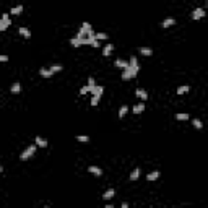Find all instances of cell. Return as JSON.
<instances>
[{"instance_id": "cell-1", "label": "cell", "mask_w": 208, "mask_h": 208, "mask_svg": "<svg viewBox=\"0 0 208 208\" xmlns=\"http://www.w3.org/2000/svg\"><path fill=\"white\" fill-rule=\"evenodd\" d=\"M34 153H36V145H29V146H26V150L20 155V159H21V161H26V159H29Z\"/></svg>"}, {"instance_id": "cell-2", "label": "cell", "mask_w": 208, "mask_h": 208, "mask_svg": "<svg viewBox=\"0 0 208 208\" xmlns=\"http://www.w3.org/2000/svg\"><path fill=\"white\" fill-rule=\"evenodd\" d=\"M137 75H138V70H133L132 67H127L125 70L122 72V80H124V81H129V80L135 78Z\"/></svg>"}, {"instance_id": "cell-3", "label": "cell", "mask_w": 208, "mask_h": 208, "mask_svg": "<svg viewBox=\"0 0 208 208\" xmlns=\"http://www.w3.org/2000/svg\"><path fill=\"white\" fill-rule=\"evenodd\" d=\"M91 29H93V26L89 25L88 21H85L81 26H80V29H78V33H77V34H78L80 37H85V36H86V33H88V31H91Z\"/></svg>"}, {"instance_id": "cell-4", "label": "cell", "mask_w": 208, "mask_h": 208, "mask_svg": "<svg viewBox=\"0 0 208 208\" xmlns=\"http://www.w3.org/2000/svg\"><path fill=\"white\" fill-rule=\"evenodd\" d=\"M205 15H207V13H205V8H195V10L192 12V15H190V16H192V20H202Z\"/></svg>"}, {"instance_id": "cell-5", "label": "cell", "mask_w": 208, "mask_h": 208, "mask_svg": "<svg viewBox=\"0 0 208 208\" xmlns=\"http://www.w3.org/2000/svg\"><path fill=\"white\" fill-rule=\"evenodd\" d=\"M91 96H96V98H101V96L104 94V86H99V85H96L94 88L91 89Z\"/></svg>"}, {"instance_id": "cell-6", "label": "cell", "mask_w": 208, "mask_h": 208, "mask_svg": "<svg viewBox=\"0 0 208 208\" xmlns=\"http://www.w3.org/2000/svg\"><path fill=\"white\" fill-rule=\"evenodd\" d=\"M34 145H36V146H39V148H47V140L46 138H42V137H39V135H37L36 138H34Z\"/></svg>"}, {"instance_id": "cell-7", "label": "cell", "mask_w": 208, "mask_h": 208, "mask_svg": "<svg viewBox=\"0 0 208 208\" xmlns=\"http://www.w3.org/2000/svg\"><path fill=\"white\" fill-rule=\"evenodd\" d=\"M159 176H161V172H159V171H151V172H148L146 181L148 182H155V181H158V179H159Z\"/></svg>"}, {"instance_id": "cell-8", "label": "cell", "mask_w": 208, "mask_h": 208, "mask_svg": "<svg viewBox=\"0 0 208 208\" xmlns=\"http://www.w3.org/2000/svg\"><path fill=\"white\" fill-rule=\"evenodd\" d=\"M70 44H72L73 47H80V46H83V37H80L78 34H75V36L70 39Z\"/></svg>"}, {"instance_id": "cell-9", "label": "cell", "mask_w": 208, "mask_h": 208, "mask_svg": "<svg viewBox=\"0 0 208 208\" xmlns=\"http://www.w3.org/2000/svg\"><path fill=\"white\" fill-rule=\"evenodd\" d=\"M10 91H12V94H20V93H21V83L15 81L12 86H10Z\"/></svg>"}, {"instance_id": "cell-10", "label": "cell", "mask_w": 208, "mask_h": 208, "mask_svg": "<svg viewBox=\"0 0 208 208\" xmlns=\"http://www.w3.org/2000/svg\"><path fill=\"white\" fill-rule=\"evenodd\" d=\"M88 171L91 172L93 176H96V177H101V176H103V169H101V168H98V166H89Z\"/></svg>"}, {"instance_id": "cell-11", "label": "cell", "mask_w": 208, "mask_h": 208, "mask_svg": "<svg viewBox=\"0 0 208 208\" xmlns=\"http://www.w3.org/2000/svg\"><path fill=\"white\" fill-rule=\"evenodd\" d=\"M135 94H137V96H138V98H140V99H141V103H145V101H146V99H148V93H146V91H145V89H143V88H138V89H137V91H135Z\"/></svg>"}, {"instance_id": "cell-12", "label": "cell", "mask_w": 208, "mask_h": 208, "mask_svg": "<svg viewBox=\"0 0 208 208\" xmlns=\"http://www.w3.org/2000/svg\"><path fill=\"white\" fill-rule=\"evenodd\" d=\"M145 111V103H138L133 106V109H132V112L135 114V116H138V114H141Z\"/></svg>"}, {"instance_id": "cell-13", "label": "cell", "mask_w": 208, "mask_h": 208, "mask_svg": "<svg viewBox=\"0 0 208 208\" xmlns=\"http://www.w3.org/2000/svg\"><path fill=\"white\" fill-rule=\"evenodd\" d=\"M174 25H176V20H174V18H171V16L164 18V20H163V23H161V26H163V28H171V26H174Z\"/></svg>"}, {"instance_id": "cell-14", "label": "cell", "mask_w": 208, "mask_h": 208, "mask_svg": "<svg viewBox=\"0 0 208 208\" xmlns=\"http://www.w3.org/2000/svg\"><path fill=\"white\" fill-rule=\"evenodd\" d=\"M18 33L21 34L23 37H26V39H29V37H31V31H29V28H26V26H20L18 28Z\"/></svg>"}, {"instance_id": "cell-15", "label": "cell", "mask_w": 208, "mask_h": 208, "mask_svg": "<svg viewBox=\"0 0 208 208\" xmlns=\"http://www.w3.org/2000/svg\"><path fill=\"white\" fill-rule=\"evenodd\" d=\"M114 65H116L117 68H122V70H125V68L129 67V62L124 60V59H117V60L114 62Z\"/></svg>"}, {"instance_id": "cell-16", "label": "cell", "mask_w": 208, "mask_h": 208, "mask_svg": "<svg viewBox=\"0 0 208 208\" xmlns=\"http://www.w3.org/2000/svg\"><path fill=\"white\" fill-rule=\"evenodd\" d=\"M112 51H114V44H106V46H104V49H103V55L104 57H109L111 54H112Z\"/></svg>"}, {"instance_id": "cell-17", "label": "cell", "mask_w": 208, "mask_h": 208, "mask_svg": "<svg viewBox=\"0 0 208 208\" xmlns=\"http://www.w3.org/2000/svg\"><path fill=\"white\" fill-rule=\"evenodd\" d=\"M114 195H116V190H114V189H107L106 192L103 193V198H104V200H106V202H107V200H111V198H112Z\"/></svg>"}, {"instance_id": "cell-18", "label": "cell", "mask_w": 208, "mask_h": 208, "mask_svg": "<svg viewBox=\"0 0 208 208\" xmlns=\"http://www.w3.org/2000/svg\"><path fill=\"white\" fill-rule=\"evenodd\" d=\"M138 177H140V168H135L133 171L130 172V181L135 182V181H138Z\"/></svg>"}, {"instance_id": "cell-19", "label": "cell", "mask_w": 208, "mask_h": 208, "mask_svg": "<svg viewBox=\"0 0 208 208\" xmlns=\"http://www.w3.org/2000/svg\"><path fill=\"white\" fill-rule=\"evenodd\" d=\"M192 125H193V129H197V130H202L203 129V122L200 119H197V117H193V119H192Z\"/></svg>"}, {"instance_id": "cell-20", "label": "cell", "mask_w": 208, "mask_h": 208, "mask_svg": "<svg viewBox=\"0 0 208 208\" xmlns=\"http://www.w3.org/2000/svg\"><path fill=\"white\" fill-rule=\"evenodd\" d=\"M127 114H129V106H125V104H124V106H120V109H119V119H124Z\"/></svg>"}, {"instance_id": "cell-21", "label": "cell", "mask_w": 208, "mask_h": 208, "mask_svg": "<svg viewBox=\"0 0 208 208\" xmlns=\"http://www.w3.org/2000/svg\"><path fill=\"white\" fill-rule=\"evenodd\" d=\"M140 54L145 55V57H151V55H153V51H151L150 47H140Z\"/></svg>"}, {"instance_id": "cell-22", "label": "cell", "mask_w": 208, "mask_h": 208, "mask_svg": "<svg viewBox=\"0 0 208 208\" xmlns=\"http://www.w3.org/2000/svg\"><path fill=\"white\" fill-rule=\"evenodd\" d=\"M21 12H23V5H16V7H12L10 15H20Z\"/></svg>"}, {"instance_id": "cell-23", "label": "cell", "mask_w": 208, "mask_h": 208, "mask_svg": "<svg viewBox=\"0 0 208 208\" xmlns=\"http://www.w3.org/2000/svg\"><path fill=\"white\" fill-rule=\"evenodd\" d=\"M39 75H41V77H44V78H51V77H52V73L49 72V68H47V67L41 68V70H39Z\"/></svg>"}, {"instance_id": "cell-24", "label": "cell", "mask_w": 208, "mask_h": 208, "mask_svg": "<svg viewBox=\"0 0 208 208\" xmlns=\"http://www.w3.org/2000/svg\"><path fill=\"white\" fill-rule=\"evenodd\" d=\"M60 70H62V65H60V64H55V65H51V67H49V72H51L52 75H54V73H59Z\"/></svg>"}, {"instance_id": "cell-25", "label": "cell", "mask_w": 208, "mask_h": 208, "mask_svg": "<svg viewBox=\"0 0 208 208\" xmlns=\"http://www.w3.org/2000/svg\"><path fill=\"white\" fill-rule=\"evenodd\" d=\"M189 91H190V86L189 85H184V86H179L176 93H177V94H185V93H189Z\"/></svg>"}, {"instance_id": "cell-26", "label": "cell", "mask_w": 208, "mask_h": 208, "mask_svg": "<svg viewBox=\"0 0 208 208\" xmlns=\"http://www.w3.org/2000/svg\"><path fill=\"white\" fill-rule=\"evenodd\" d=\"M75 138H77V141H80V143H88V141H89L88 135H77Z\"/></svg>"}, {"instance_id": "cell-27", "label": "cell", "mask_w": 208, "mask_h": 208, "mask_svg": "<svg viewBox=\"0 0 208 208\" xmlns=\"http://www.w3.org/2000/svg\"><path fill=\"white\" fill-rule=\"evenodd\" d=\"M129 67H132V68L140 67V65H138V60H137V57H135V55H132V57H130V60H129Z\"/></svg>"}, {"instance_id": "cell-28", "label": "cell", "mask_w": 208, "mask_h": 208, "mask_svg": "<svg viewBox=\"0 0 208 208\" xmlns=\"http://www.w3.org/2000/svg\"><path fill=\"white\" fill-rule=\"evenodd\" d=\"M176 119H177V120H189L190 116H189V114H185V112H179V114H176Z\"/></svg>"}, {"instance_id": "cell-29", "label": "cell", "mask_w": 208, "mask_h": 208, "mask_svg": "<svg viewBox=\"0 0 208 208\" xmlns=\"http://www.w3.org/2000/svg\"><path fill=\"white\" fill-rule=\"evenodd\" d=\"M91 89H93V88H89V86L86 85V86H81V88H80V91H78V93H80V96H85V94H88V93L91 91Z\"/></svg>"}, {"instance_id": "cell-30", "label": "cell", "mask_w": 208, "mask_h": 208, "mask_svg": "<svg viewBox=\"0 0 208 208\" xmlns=\"http://www.w3.org/2000/svg\"><path fill=\"white\" fill-rule=\"evenodd\" d=\"M0 20H2V21H5L7 25H12V20H10V13H2Z\"/></svg>"}, {"instance_id": "cell-31", "label": "cell", "mask_w": 208, "mask_h": 208, "mask_svg": "<svg viewBox=\"0 0 208 208\" xmlns=\"http://www.w3.org/2000/svg\"><path fill=\"white\" fill-rule=\"evenodd\" d=\"M94 37H96V41H99V42H101V41H106L107 39V34L106 33H96Z\"/></svg>"}, {"instance_id": "cell-32", "label": "cell", "mask_w": 208, "mask_h": 208, "mask_svg": "<svg viewBox=\"0 0 208 208\" xmlns=\"http://www.w3.org/2000/svg\"><path fill=\"white\" fill-rule=\"evenodd\" d=\"M88 86H89V88H94V86H96V80L93 78V77L88 78Z\"/></svg>"}, {"instance_id": "cell-33", "label": "cell", "mask_w": 208, "mask_h": 208, "mask_svg": "<svg viewBox=\"0 0 208 208\" xmlns=\"http://www.w3.org/2000/svg\"><path fill=\"white\" fill-rule=\"evenodd\" d=\"M8 26H10V25H7L5 21H2V20H0V33H2V31H5Z\"/></svg>"}, {"instance_id": "cell-34", "label": "cell", "mask_w": 208, "mask_h": 208, "mask_svg": "<svg viewBox=\"0 0 208 208\" xmlns=\"http://www.w3.org/2000/svg\"><path fill=\"white\" fill-rule=\"evenodd\" d=\"M99 99H101V98H96V96H91V106H98Z\"/></svg>"}, {"instance_id": "cell-35", "label": "cell", "mask_w": 208, "mask_h": 208, "mask_svg": "<svg viewBox=\"0 0 208 208\" xmlns=\"http://www.w3.org/2000/svg\"><path fill=\"white\" fill-rule=\"evenodd\" d=\"M0 62H8V55H5V54H0Z\"/></svg>"}, {"instance_id": "cell-36", "label": "cell", "mask_w": 208, "mask_h": 208, "mask_svg": "<svg viewBox=\"0 0 208 208\" xmlns=\"http://www.w3.org/2000/svg\"><path fill=\"white\" fill-rule=\"evenodd\" d=\"M120 208H129V205H127V203H122V207Z\"/></svg>"}, {"instance_id": "cell-37", "label": "cell", "mask_w": 208, "mask_h": 208, "mask_svg": "<svg viewBox=\"0 0 208 208\" xmlns=\"http://www.w3.org/2000/svg\"><path fill=\"white\" fill-rule=\"evenodd\" d=\"M104 208H116V207H112V205H106Z\"/></svg>"}, {"instance_id": "cell-38", "label": "cell", "mask_w": 208, "mask_h": 208, "mask_svg": "<svg viewBox=\"0 0 208 208\" xmlns=\"http://www.w3.org/2000/svg\"><path fill=\"white\" fill-rule=\"evenodd\" d=\"M2 171H3V168H2V164H0V174H2Z\"/></svg>"}, {"instance_id": "cell-39", "label": "cell", "mask_w": 208, "mask_h": 208, "mask_svg": "<svg viewBox=\"0 0 208 208\" xmlns=\"http://www.w3.org/2000/svg\"><path fill=\"white\" fill-rule=\"evenodd\" d=\"M44 208H51V207H44Z\"/></svg>"}]
</instances>
